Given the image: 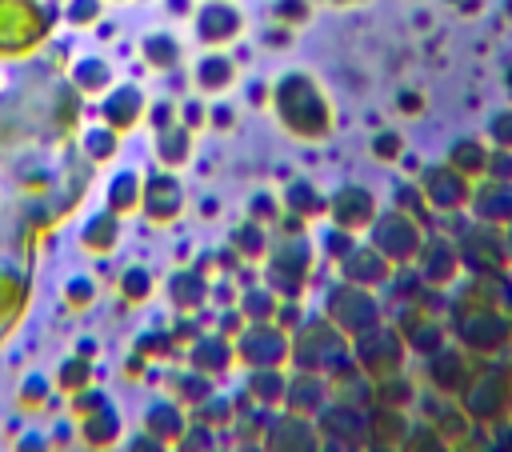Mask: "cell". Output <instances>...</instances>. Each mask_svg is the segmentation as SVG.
I'll return each mask as SVG.
<instances>
[{
  "instance_id": "obj_1",
  "label": "cell",
  "mask_w": 512,
  "mask_h": 452,
  "mask_svg": "<svg viewBox=\"0 0 512 452\" xmlns=\"http://www.w3.org/2000/svg\"><path fill=\"white\" fill-rule=\"evenodd\" d=\"M268 104H272L280 128L296 140H324L332 132V104H328L324 88L300 68L276 76Z\"/></svg>"
},
{
  "instance_id": "obj_2",
  "label": "cell",
  "mask_w": 512,
  "mask_h": 452,
  "mask_svg": "<svg viewBox=\"0 0 512 452\" xmlns=\"http://www.w3.org/2000/svg\"><path fill=\"white\" fill-rule=\"evenodd\" d=\"M56 20V0H0V60H24L40 52Z\"/></svg>"
},
{
  "instance_id": "obj_3",
  "label": "cell",
  "mask_w": 512,
  "mask_h": 452,
  "mask_svg": "<svg viewBox=\"0 0 512 452\" xmlns=\"http://www.w3.org/2000/svg\"><path fill=\"white\" fill-rule=\"evenodd\" d=\"M348 356H352L348 336H344L328 316H320V312H308L304 324L292 332V356H288L292 368L328 376V372L340 368Z\"/></svg>"
},
{
  "instance_id": "obj_4",
  "label": "cell",
  "mask_w": 512,
  "mask_h": 452,
  "mask_svg": "<svg viewBox=\"0 0 512 452\" xmlns=\"http://www.w3.org/2000/svg\"><path fill=\"white\" fill-rule=\"evenodd\" d=\"M312 276V240L304 232H280V240L268 244V256L260 260V280L276 296H304Z\"/></svg>"
},
{
  "instance_id": "obj_5",
  "label": "cell",
  "mask_w": 512,
  "mask_h": 452,
  "mask_svg": "<svg viewBox=\"0 0 512 452\" xmlns=\"http://www.w3.org/2000/svg\"><path fill=\"white\" fill-rule=\"evenodd\" d=\"M320 308H324L320 316H328L348 340H356V336L372 332L376 324H384V320H380V300L372 296V288H360V284H352V280L328 284Z\"/></svg>"
},
{
  "instance_id": "obj_6",
  "label": "cell",
  "mask_w": 512,
  "mask_h": 452,
  "mask_svg": "<svg viewBox=\"0 0 512 452\" xmlns=\"http://www.w3.org/2000/svg\"><path fill=\"white\" fill-rule=\"evenodd\" d=\"M232 348H236V364L244 368H288L292 336L272 320H252L232 336Z\"/></svg>"
},
{
  "instance_id": "obj_7",
  "label": "cell",
  "mask_w": 512,
  "mask_h": 452,
  "mask_svg": "<svg viewBox=\"0 0 512 452\" xmlns=\"http://www.w3.org/2000/svg\"><path fill=\"white\" fill-rule=\"evenodd\" d=\"M404 356H408V344L396 328H384L376 324L372 332L356 336L352 340V364L368 376V380H384V376H396L404 368Z\"/></svg>"
},
{
  "instance_id": "obj_8",
  "label": "cell",
  "mask_w": 512,
  "mask_h": 452,
  "mask_svg": "<svg viewBox=\"0 0 512 452\" xmlns=\"http://www.w3.org/2000/svg\"><path fill=\"white\" fill-rule=\"evenodd\" d=\"M324 436L312 416H296L288 408L268 412L264 432H260V452H320Z\"/></svg>"
},
{
  "instance_id": "obj_9",
  "label": "cell",
  "mask_w": 512,
  "mask_h": 452,
  "mask_svg": "<svg viewBox=\"0 0 512 452\" xmlns=\"http://www.w3.org/2000/svg\"><path fill=\"white\" fill-rule=\"evenodd\" d=\"M188 20H192V36L204 48H228L244 32V12L232 0H200Z\"/></svg>"
},
{
  "instance_id": "obj_10",
  "label": "cell",
  "mask_w": 512,
  "mask_h": 452,
  "mask_svg": "<svg viewBox=\"0 0 512 452\" xmlns=\"http://www.w3.org/2000/svg\"><path fill=\"white\" fill-rule=\"evenodd\" d=\"M368 244L388 260V264H404L420 252V232L404 212H384L368 224Z\"/></svg>"
},
{
  "instance_id": "obj_11",
  "label": "cell",
  "mask_w": 512,
  "mask_h": 452,
  "mask_svg": "<svg viewBox=\"0 0 512 452\" xmlns=\"http://www.w3.org/2000/svg\"><path fill=\"white\" fill-rule=\"evenodd\" d=\"M184 184L172 168H156L144 176V192H140V212L152 220V224H172L180 212H184Z\"/></svg>"
},
{
  "instance_id": "obj_12",
  "label": "cell",
  "mask_w": 512,
  "mask_h": 452,
  "mask_svg": "<svg viewBox=\"0 0 512 452\" xmlns=\"http://www.w3.org/2000/svg\"><path fill=\"white\" fill-rule=\"evenodd\" d=\"M144 112H148V96H144V88L132 84V80H116V84L100 96V104H96V116H100L108 128H116L120 136L132 132V128L144 120Z\"/></svg>"
},
{
  "instance_id": "obj_13",
  "label": "cell",
  "mask_w": 512,
  "mask_h": 452,
  "mask_svg": "<svg viewBox=\"0 0 512 452\" xmlns=\"http://www.w3.org/2000/svg\"><path fill=\"white\" fill-rule=\"evenodd\" d=\"M328 404H332V396H328V376L304 372V368H292V372H288V388H284V404H280V408L316 420Z\"/></svg>"
},
{
  "instance_id": "obj_14",
  "label": "cell",
  "mask_w": 512,
  "mask_h": 452,
  "mask_svg": "<svg viewBox=\"0 0 512 452\" xmlns=\"http://www.w3.org/2000/svg\"><path fill=\"white\" fill-rule=\"evenodd\" d=\"M328 216H332L336 228H344V232L356 236L360 228H368V224L376 220V200H372L368 188H360V184H344V188L328 200Z\"/></svg>"
},
{
  "instance_id": "obj_15",
  "label": "cell",
  "mask_w": 512,
  "mask_h": 452,
  "mask_svg": "<svg viewBox=\"0 0 512 452\" xmlns=\"http://www.w3.org/2000/svg\"><path fill=\"white\" fill-rule=\"evenodd\" d=\"M184 360H188V368H196V372H204V376H224L232 364H236V348H232V340L224 336V332H200L188 348H184Z\"/></svg>"
},
{
  "instance_id": "obj_16",
  "label": "cell",
  "mask_w": 512,
  "mask_h": 452,
  "mask_svg": "<svg viewBox=\"0 0 512 452\" xmlns=\"http://www.w3.org/2000/svg\"><path fill=\"white\" fill-rule=\"evenodd\" d=\"M236 84V56H228L224 48H204L192 60V88L200 96H220Z\"/></svg>"
},
{
  "instance_id": "obj_17",
  "label": "cell",
  "mask_w": 512,
  "mask_h": 452,
  "mask_svg": "<svg viewBox=\"0 0 512 452\" xmlns=\"http://www.w3.org/2000/svg\"><path fill=\"white\" fill-rule=\"evenodd\" d=\"M336 264H340V280H352L360 288H380L388 280V272H392V264L372 244H352Z\"/></svg>"
},
{
  "instance_id": "obj_18",
  "label": "cell",
  "mask_w": 512,
  "mask_h": 452,
  "mask_svg": "<svg viewBox=\"0 0 512 452\" xmlns=\"http://www.w3.org/2000/svg\"><path fill=\"white\" fill-rule=\"evenodd\" d=\"M188 420H192V412H188L180 400H172V396H156V400L144 408V432L156 436V440L168 444V448L184 436Z\"/></svg>"
},
{
  "instance_id": "obj_19",
  "label": "cell",
  "mask_w": 512,
  "mask_h": 452,
  "mask_svg": "<svg viewBox=\"0 0 512 452\" xmlns=\"http://www.w3.org/2000/svg\"><path fill=\"white\" fill-rule=\"evenodd\" d=\"M208 276L200 272V268H176L168 280H164V296H168V304L176 308V312H200V308H208Z\"/></svg>"
},
{
  "instance_id": "obj_20",
  "label": "cell",
  "mask_w": 512,
  "mask_h": 452,
  "mask_svg": "<svg viewBox=\"0 0 512 452\" xmlns=\"http://www.w3.org/2000/svg\"><path fill=\"white\" fill-rule=\"evenodd\" d=\"M76 424H80V440H84L92 452H108V448H116V444L124 440V420H120V412H116L112 400L100 404L96 412L80 416Z\"/></svg>"
},
{
  "instance_id": "obj_21",
  "label": "cell",
  "mask_w": 512,
  "mask_h": 452,
  "mask_svg": "<svg viewBox=\"0 0 512 452\" xmlns=\"http://www.w3.org/2000/svg\"><path fill=\"white\" fill-rule=\"evenodd\" d=\"M120 236H124V216H116L112 208H100V212H92V216L80 224V248L92 252V256L116 252Z\"/></svg>"
},
{
  "instance_id": "obj_22",
  "label": "cell",
  "mask_w": 512,
  "mask_h": 452,
  "mask_svg": "<svg viewBox=\"0 0 512 452\" xmlns=\"http://www.w3.org/2000/svg\"><path fill=\"white\" fill-rule=\"evenodd\" d=\"M140 192H144V172L124 164L104 184V208H112L116 216H132V212H140Z\"/></svg>"
},
{
  "instance_id": "obj_23",
  "label": "cell",
  "mask_w": 512,
  "mask_h": 452,
  "mask_svg": "<svg viewBox=\"0 0 512 452\" xmlns=\"http://www.w3.org/2000/svg\"><path fill=\"white\" fill-rule=\"evenodd\" d=\"M284 388H288V368H248L244 376V396L260 412H276L284 404Z\"/></svg>"
},
{
  "instance_id": "obj_24",
  "label": "cell",
  "mask_w": 512,
  "mask_h": 452,
  "mask_svg": "<svg viewBox=\"0 0 512 452\" xmlns=\"http://www.w3.org/2000/svg\"><path fill=\"white\" fill-rule=\"evenodd\" d=\"M68 84L80 96H104L116 84V72H112V64L104 56H76L72 68H68Z\"/></svg>"
},
{
  "instance_id": "obj_25",
  "label": "cell",
  "mask_w": 512,
  "mask_h": 452,
  "mask_svg": "<svg viewBox=\"0 0 512 452\" xmlns=\"http://www.w3.org/2000/svg\"><path fill=\"white\" fill-rule=\"evenodd\" d=\"M152 148H156V164L160 168H184L192 160V128H184L180 120L168 124V128H156L152 132Z\"/></svg>"
},
{
  "instance_id": "obj_26",
  "label": "cell",
  "mask_w": 512,
  "mask_h": 452,
  "mask_svg": "<svg viewBox=\"0 0 512 452\" xmlns=\"http://www.w3.org/2000/svg\"><path fill=\"white\" fill-rule=\"evenodd\" d=\"M24 300H28V276H24V268H16L12 260L0 256V328H8L24 312Z\"/></svg>"
},
{
  "instance_id": "obj_27",
  "label": "cell",
  "mask_w": 512,
  "mask_h": 452,
  "mask_svg": "<svg viewBox=\"0 0 512 452\" xmlns=\"http://www.w3.org/2000/svg\"><path fill=\"white\" fill-rule=\"evenodd\" d=\"M140 56H144V64L156 68V72H176L180 60H184V44H180L176 32L156 28V32H148V36L140 40Z\"/></svg>"
},
{
  "instance_id": "obj_28",
  "label": "cell",
  "mask_w": 512,
  "mask_h": 452,
  "mask_svg": "<svg viewBox=\"0 0 512 452\" xmlns=\"http://www.w3.org/2000/svg\"><path fill=\"white\" fill-rule=\"evenodd\" d=\"M268 244H272V236H268V224H260V220H240L232 232H228V248L244 260V264H260L264 256H268Z\"/></svg>"
},
{
  "instance_id": "obj_29",
  "label": "cell",
  "mask_w": 512,
  "mask_h": 452,
  "mask_svg": "<svg viewBox=\"0 0 512 452\" xmlns=\"http://www.w3.org/2000/svg\"><path fill=\"white\" fill-rule=\"evenodd\" d=\"M280 204H284V212H292V216H300V220H312V216H320V212H328V200L316 192V184H308V180H288L284 188H280Z\"/></svg>"
},
{
  "instance_id": "obj_30",
  "label": "cell",
  "mask_w": 512,
  "mask_h": 452,
  "mask_svg": "<svg viewBox=\"0 0 512 452\" xmlns=\"http://www.w3.org/2000/svg\"><path fill=\"white\" fill-rule=\"evenodd\" d=\"M208 392H216V380H212V376H204V372H196V368H176V372H168V396L180 400L184 408H196Z\"/></svg>"
},
{
  "instance_id": "obj_31",
  "label": "cell",
  "mask_w": 512,
  "mask_h": 452,
  "mask_svg": "<svg viewBox=\"0 0 512 452\" xmlns=\"http://www.w3.org/2000/svg\"><path fill=\"white\" fill-rule=\"evenodd\" d=\"M80 152H84L88 164H108L120 152V132L108 128L104 120H96V124L80 128Z\"/></svg>"
},
{
  "instance_id": "obj_32",
  "label": "cell",
  "mask_w": 512,
  "mask_h": 452,
  "mask_svg": "<svg viewBox=\"0 0 512 452\" xmlns=\"http://www.w3.org/2000/svg\"><path fill=\"white\" fill-rule=\"evenodd\" d=\"M276 304L280 296L264 284V280H252V284H240V296H236V308L244 312V320H272L276 316Z\"/></svg>"
},
{
  "instance_id": "obj_33",
  "label": "cell",
  "mask_w": 512,
  "mask_h": 452,
  "mask_svg": "<svg viewBox=\"0 0 512 452\" xmlns=\"http://www.w3.org/2000/svg\"><path fill=\"white\" fill-rule=\"evenodd\" d=\"M192 420H204L208 428H216V432H224L232 420H236V400L228 396V392H208L196 408H192Z\"/></svg>"
},
{
  "instance_id": "obj_34",
  "label": "cell",
  "mask_w": 512,
  "mask_h": 452,
  "mask_svg": "<svg viewBox=\"0 0 512 452\" xmlns=\"http://www.w3.org/2000/svg\"><path fill=\"white\" fill-rule=\"evenodd\" d=\"M92 376H96V368H92V360L88 356H80V352H72V356H64L60 360V368H56V392H80V388H88L92 384Z\"/></svg>"
},
{
  "instance_id": "obj_35",
  "label": "cell",
  "mask_w": 512,
  "mask_h": 452,
  "mask_svg": "<svg viewBox=\"0 0 512 452\" xmlns=\"http://www.w3.org/2000/svg\"><path fill=\"white\" fill-rule=\"evenodd\" d=\"M152 292H156V276H152V268H144V264H128V268L120 272V296H124L128 304H144V300H152Z\"/></svg>"
},
{
  "instance_id": "obj_36",
  "label": "cell",
  "mask_w": 512,
  "mask_h": 452,
  "mask_svg": "<svg viewBox=\"0 0 512 452\" xmlns=\"http://www.w3.org/2000/svg\"><path fill=\"white\" fill-rule=\"evenodd\" d=\"M52 396H56V384H52L44 372H28V376L20 380V388H16V400H20V408H24V412L48 408V404H52Z\"/></svg>"
},
{
  "instance_id": "obj_37",
  "label": "cell",
  "mask_w": 512,
  "mask_h": 452,
  "mask_svg": "<svg viewBox=\"0 0 512 452\" xmlns=\"http://www.w3.org/2000/svg\"><path fill=\"white\" fill-rule=\"evenodd\" d=\"M132 352H140L144 360H168V356H176L180 348H176V340H172V328H148V332L136 336V348H132Z\"/></svg>"
},
{
  "instance_id": "obj_38",
  "label": "cell",
  "mask_w": 512,
  "mask_h": 452,
  "mask_svg": "<svg viewBox=\"0 0 512 452\" xmlns=\"http://www.w3.org/2000/svg\"><path fill=\"white\" fill-rule=\"evenodd\" d=\"M60 300H64V308H72V312L92 308V304H96V280H92V276H84V272L68 276V280H64V288H60Z\"/></svg>"
},
{
  "instance_id": "obj_39",
  "label": "cell",
  "mask_w": 512,
  "mask_h": 452,
  "mask_svg": "<svg viewBox=\"0 0 512 452\" xmlns=\"http://www.w3.org/2000/svg\"><path fill=\"white\" fill-rule=\"evenodd\" d=\"M212 448H220V432L208 428L204 420H188L184 436L172 444V452H212Z\"/></svg>"
},
{
  "instance_id": "obj_40",
  "label": "cell",
  "mask_w": 512,
  "mask_h": 452,
  "mask_svg": "<svg viewBox=\"0 0 512 452\" xmlns=\"http://www.w3.org/2000/svg\"><path fill=\"white\" fill-rule=\"evenodd\" d=\"M104 16V0H64L60 4V20L72 28H96Z\"/></svg>"
},
{
  "instance_id": "obj_41",
  "label": "cell",
  "mask_w": 512,
  "mask_h": 452,
  "mask_svg": "<svg viewBox=\"0 0 512 452\" xmlns=\"http://www.w3.org/2000/svg\"><path fill=\"white\" fill-rule=\"evenodd\" d=\"M280 212H284L280 192L260 188V192H252V196H248V216H252V220H260V224H276V220H280Z\"/></svg>"
},
{
  "instance_id": "obj_42",
  "label": "cell",
  "mask_w": 512,
  "mask_h": 452,
  "mask_svg": "<svg viewBox=\"0 0 512 452\" xmlns=\"http://www.w3.org/2000/svg\"><path fill=\"white\" fill-rule=\"evenodd\" d=\"M304 316H308V312H304L300 296H280V304H276V316H272V324H276V328H284V332L292 336V332H296V328L304 324Z\"/></svg>"
},
{
  "instance_id": "obj_43",
  "label": "cell",
  "mask_w": 512,
  "mask_h": 452,
  "mask_svg": "<svg viewBox=\"0 0 512 452\" xmlns=\"http://www.w3.org/2000/svg\"><path fill=\"white\" fill-rule=\"evenodd\" d=\"M176 116H180V124L184 128H208V104L200 100V96H184L180 104H176Z\"/></svg>"
},
{
  "instance_id": "obj_44",
  "label": "cell",
  "mask_w": 512,
  "mask_h": 452,
  "mask_svg": "<svg viewBox=\"0 0 512 452\" xmlns=\"http://www.w3.org/2000/svg\"><path fill=\"white\" fill-rule=\"evenodd\" d=\"M308 0H276L272 4V16H276V24H288V28H296V24H304L308 20Z\"/></svg>"
},
{
  "instance_id": "obj_45",
  "label": "cell",
  "mask_w": 512,
  "mask_h": 452,
  "mask_svg": "<svg viewBox=\"0 0 512 452\" xmlns=\"http://www.w3.org/2000/svg\"><path fill=\"white\" fill-rule=\"evenodd\" d=\"M320 244H324L320 252H324L328 260H340V256H344V252H348V248H352L356 240H352V232H344V228H336V224H328V232L320 236Z\"/></svg>"
},
{
  "instance_id": "obj_46",
  "label": "cell",
  "mask_w": 512,
  "mask_h": 452,
  "mask_svg": "<svg viewBox=\"0 0 512 452\" xmlns=\"http://www.w3.org/2000/svg\"><path fill=\"white\" fill-rule=\"evenodd\" d=\"M68 400H72V416H76V420H80V416H88V412H96L100 404H108V396H104V392H100L96 384H88V388L72 392Z\"/></svg>"
},
{
  "instance_id": "obj_47",
  "label": "cell",
  "mask_w": 512,
  "mask_h": 452,
  "mask_svg": "<svg viewBox=\"0 0 512 452\" xmlns=\"http://www.w3.org/2000/svg\"><path fill=\"white\" fill-rule=\"evenodd\" d=\"M144 120L152 124V132H156V128H168V124H176V120H180V116H176V100H168V96L152 100V104H148V112H144Z\"/></svg>"
},
{
  "instance_id": "obj_48",
  "label": "cell",
  "mask_w": 512,
  "mask_h": 452,
  "mask_svg": "<svg viewBox=\"0 0 512 452\" xmlns=\"http://www.w3.org/2000/svg\"><path fill=\"white\" fill-rule=\"evenodd\" d=\"M244 324H248V320H244V312H240L236 304H224V308H216V316H212V328H216V332H224L228 340H232Z\"/></svg>"
},
{
  "instance_id": "obj_49",
  "label": "cell",
  "mask_w": 512,
  "mask_h": 452,
  "mask_svg": "<svg viewBox=\"0 0 512 452\" xmlns=\"http://www.w3.org/2000/svg\"><path fill=\"white\" fill-rule=\"evenodd\" d=\"M236 124V108L228 100H212L208 104V128H232Z\"/></svg>"
},
{
  "instance_id": "obj_50",
  "label": "cell",
  "mask_w": 512,
  "mask_h": 452,
  "mask_svg": "<svg viewBox=\"0 0 512 452\" xmlns=\"http://www.w3.org/2000/svg\"><path fill=\"white\" fill-rule=\"evenodd\" d=\"M124 452H168V444H160V440L148 436V432H136V436H128Z\"/></svg>"
},
{
  "instance_id": "obj_51",
  "label": "cell",
  "mask_w": 512,
  "mask_h": 452,
  "mask_svg": "<svg viewBox=\"0 0 512 452\" xmlns=\"http://www.w3.org/2000/svg\"><path fill=\"white\" fill-rule=\"evenodd\" d=\"M16 452H52V444H48V436H44V432H20Z\"/></svg>"
},
{
  "instance_id": "obj_52",
  "label": "cell",
  "mask_w": 512,
  "mask_h": 452,
  "mask_svg": "<svg viewBox=\"0 0 512 452\" xmlns=\"http://www.w3.org/2000/svg\"><path fill=\"white\" fill-rule=\"evenodd\" d=\"M268 96H272V84H264V80L248 84V104H268Z\"/></svg>"
},
{
  "instance_id": "obj_53",
  "label": "cell",
  "mask_w": 512,
  "mask_h": 452,
  "mask_svg": "<svg viewBox=\"0 0 512 452\" xmlns=\"http://www.w3.org/2000/svg\"><path fill=\"white\" fill-rule=\"evenodd\" d=\"M372 148H376V156H384V160H388V156H396V136H376V144H372Z\"/></svg>"
},
{
  "instance_id": "obj_54",
  "label": "cell",
  "mask_w": 512,
  "mask_h": 452,
  "mask_svg": "<svg viewBox=\"0 0 512 452\" xmlns=\"http://www.w3.org/2000/svg\"><path fill=\"white\" fill-rule=\"evenodd\" d=\"M164 8H168L172 16H192V8H196V0H164Z\"/></svg>"
},
{
  "instance_id": "obj_55",
  "label": "cell",
  "mask_w": 512,
  "mask_h": 452,
  "mask_svg": "<svg viewBox=\"0 0 512 452\" xmlns=\"http://www.w3.org/2000/svg\"><path fill=\"white\" fill-rule=\"evenodd\" d=\"M76 352H80V356H88V360H92V352H100V348H96V344H92V340H80V348H76Z\"/></svg>"
},
{
  "instance_id": "obj_56",
  "label": "cell",
  "mask_w": 512,
  "mask_h": 452,
  "mask_svg": "<svg viewBox=\"0 0 512 452\" xmlns=\"http://www.w3.org/2000/svg\"><path fill=\"white\" fill-rule=\"evenodd\" d=\"M332 4H348V0H332Z\"/></svg>"
},
{
  "instance_id": "obj_57",
  "label": "cell",
  "mask_w": 512,
  "mask_h": 452,
  "mask_svg": "<svg viewBox=\"0 0 512 452\" xmlns=\"http://www.w3.org/2000/svg\"><path fill=\"white\" fill-rule=\"evenodd\" d=\"M56 4H64V0H56Z\"/></svg>"
},
{
  "instance_id": "obj_58",
  "label": "cell",
  "mask_w": 512,
  "mask_h": 452,
  "mask_svg": "<svg viewBox=\"0 0 512 452\" xmlns=\"http://www.w3.org/2000/svg\"><path fill=\"white\" fill-rule=\"evenodd\" d=\"M0 336H4V328H0Z\"/></svg>"
},
{
  "instance_id": "obj_59",
  "label": "cell",
  "mask_w": 512,
  "mask_h": 452,
  "mask_svg": "<svg viewBox=\"0 0 512 452\" xmlns=\"http://www.w3.org/2000/svg\"><path fill=\"white\" fill-rule=\"evenodd\" d=\"M212 452H220V448H212Z\"/></svg>"
}]
</instances>
